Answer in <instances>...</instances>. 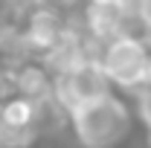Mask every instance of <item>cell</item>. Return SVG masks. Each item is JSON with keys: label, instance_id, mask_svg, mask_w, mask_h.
I'll return each mask as SVG.
<instances>
[{"label": "cell", "instance_id": "1", "mask_svg": "<svg viewBox=\"0 0 151 148\" xmlns=\"http://www.w3.org/2000/svg\"><path fill=\"white\" fill-rule=\"evenodd\" d=\"M67 125L81 148H119L134 131V111L113 90L90 105L73 108Z\"/></svg>", "mask_w": 151, "mask_h": 148}, {"label": "cell", "instance_id": "2", "mask_svg": "<svg viewBox=\"0 0 151 148\" xmlns=\"http://www.w3.org/2000/svg\"><path fill=\"white\" fill-rule=\"evenodd\" d=\"M148 58H151V41L145 35H116L102 44L99 64L113 90L137 93L139 87H145Z\"/></svg>", "mask_w": 151, "mask_h": 148}, {"label": "cell", "instance_id": "3", "mask_svg": "<svg viewBox=\"0 0 151 148\" xmlns=\"http://www.w3.org/2000/svg\"><path fill=\"white\" fill-rule=\"evenodd\" d=\"M108 93H113V87L105 75V70H102V64L93 58H81L76 67H70L67 73L52 78V99L67 113L73 108L90 105V102L108 96Z\"/></svg>", "mask_w": 151, "mask_h": 148}, {"label": "cell", "instance_id": "4", "mask_svg": "<svg viewBox=\"0 0 151 148\" xmlns=\"http://www.w3.org/2000/svg\"><path fill=\"white\" fill-rule=\"evenodd\" d=\"M78 29L84 35L96 38V41H111L116 35H137V32L145 35L142 26L134 18L131 0H87L84 12H81V26Z\"/></svg>", "mask_w": 151, "mask_h": 148}, {"label": "cell", "instance_id": "5", "mask_svg": "<svg viewBox=\"0 0 151 148\" xmlns=\"http://www.w3.org/2000/svg\"><path fill=\"white\" fill-rule=\"evenodd\" d=\"M70 23L64 20L61 12H52V9H32L29 12V20H26V29H23V44L44 55L47 50H52L61 38L67 35Z\"/></svg>", "mask_w": 151, "mask_h": 148}, {"label": "cell", "instance_id": "6", "mask_svg": "<svg viewBox=\"0 0 151 148\" xmlns=\"http://www.w3.org/2000/svg\"><path fill=\"white\" fill-rule=\"evenodd\" d=\"M18 81V96H26L32 102H47L52 99V75L41 61H26L15 70Z\"/></svg>", "mask_w": 151, "mask_h": 148}, {"label": "cell", "instance_id": "7", "mask_svg": "<svg viewBox=\"0 0 151 148\" xmlns=\"http://www.w3.org/2000/svg\"><path fill=\"white\" fill-rule=\"evenodd\" d=\"M3 119L9 128H32L38 125V102L26 96H12L3 102Z\"/></svg>", "mask_w": 151, "mask_h": 148}, {"label": "cell", "instance_id": "8", "mask_svg": "<svg viewBox=\"0 0 151 148\" xmlns=\"http://www.w3.org/2000/svg\"><path fill=\"white\" fill-rule=\"evenodd\" d=\"M134 116L145 128H151V87H139L134 93Z\"/></svg>", "mask_w": 151, "mask_h": 148}, {"label": "cell", "instance_id": "9", "mask_svg": "<svg viewBox=\"0 0 151 148\" xmlns=\"http://www.w3.org/2000/svg\"><path fill=\"white\" fill-rule=\"evenodd\" d=\"M131 9L137 23L142 26V32L151 38V0H131Z\"/></svg>", "mask_w": 151, "mask_h": 148}, {"label": "cell", "instance_id": "10", "mask_svg": "<svg viewBox=\"0 0 151 148\" xmlns=\"http://www.w3.org/2000/svg\"><path fill=\"white\" fill-rule=\"evenodd\" d=\"M6 128H9V125H6V119H3V102H0V139H3Z\"/></svg>", "mask_w": 151, "mask_h": 148}, {"label": "cell", "instance_id": "11", "mask_svg": "<svg viewBox=\"0 0 151 148\" xmlns=\"http://www.w3.org/2000/svg\"><path fill=\"white\" fill-rule=\"evenodd\" d=\"M145 87H151V58H148V73H145Z\"/></svg>", "mask_w": 151, "mask_h": 148}, {"label": "cell", "instance_id": "12", "mask_svg": "<svg viewBox=\"0 0 151 148\" xmlns=\"http://www.w3.org/2000/svg\"><path fill=\"white\" fill-rule=\"evenodd\" d=\"M145 142H148V148H151V128H148V139H145Z\"/></svg>", "mask_w": 151, "mask_h": 148}]
</instances>
